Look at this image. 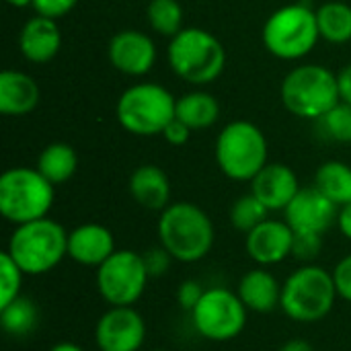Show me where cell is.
Segmentation results:
<instances>
[{
    "label": "cell",
    "instance_id": "1",
    "mask_svg": "<svg viewBox=\"0 0 351 351\" xmlns=\"http://www.w3.org/2000/svg\"><path fill=\"white\" fill-rule=\"evenodd\" d=\"M158 245L179 263H197L210 255L216 230L210 216L191 202L167 206L156 224Z\"/></svg>",
    "mask_w": 351,
    "mask_h": 351
},
{
    "label": "cell",
    "instance_id": "2",
    "mask_svg": "<svg viewBox=\"0 0 351 351\" xmlns=\"http://www.w3.org/2000/svg\"><path fill=\"white\" fill-rule=\"evenodd\" d=\"M6 253L25 276H45L68 257V232L47 216L25 222L14 226Z\"/></svg>",
    "mask_w": 351,
    "mask_h": 351
},
{
    "label": "cell",
    "instance_id": "3",
    "mask_svg": "<svg viewBox=\"0 0 351 351\" xmlns=\"http://www.w3.org/2000/svg\"><path fill=\"white\" fill-rule=\"evenodd\" d=\"M333 274L317 263L300 265L282 282V313L296 323H319L335 306Z\"/></svg>",
    "mask_w": 351,
    "mask_h": 351
},
{
    "label": "cell",
    "instance_id": "4",
    "mask_svg": "<svg viewBox=\"0 0 351 351\" xmlns=\"http://www.w3.org/2000/svg\"><path fill=\"white\" fill-rule=\"evenodd\" d=\"M167 58L171 70L181 80L195 86L214 82L226 66L222 43L210 31L199 27H183L171 37Z\"/></svg>",
    "mask_w": 351,
    "mask_h": 351
},
{
    "label": "cell",
    "instance_id": "5",
    "mask_svg": "<svg viewBox=\"0 0 351 351\" xmlns=\"http://www.w3.org/2000/svg\"><path fill=\"white\" fill-rule=\"evenodd\" d=\"M284 107L302 119H321L339 101L337 74L321 64H304L290 70L282 82Z\"/></svg>",
    "mask_w": 351,
    "mask_h": 351
},
{
    "label": "cell",
    "instance_id": "6",
    "mask_svg": "<svg viewBox=\"0 0 351 351\" xmlns=\"http://www.w3.org/2000/svg\"><path fill=\"white\" fill-rule=\"evenodd\" d=\"M265 49L280 60H300L308 56L321 39L317 10L298 2L274 10L261 33Z\"/></svg>",
    "mask_w": 351,
    "mask_h": 351
},
{
    "label": "cell",
    "instance_id": "7",
    "mask_svg": "<svg viewBox=\"0 0 351 351\" xmlns=\"http://www.w3.org/2000/svg\"><path fill=\"white\" fill-rule=\"evenodd\" d=\"M53 187L37 169H8L0 177V214L14 226L45 218L53 206Z\"/></svg>",
    "mask_w": 351,
    "mask_h": 351
},
{
    "label": "cell",
    "instance_id": "8",
    "mask_svg": "<svg viewBox=\"0 0 351 351\" xmlns=\"http://www.w3.org/2000/svg\"><path fill=\"white\" fill-rule=\"evenodd\" d=\"M177 99L156 82H138L125 88L117 101L119 125L134 136H158L175 119Z\"/></svg>",
    "mask_w": 351,
    "mask_h": 351
},
{
    "label": "cell",
    "instance_id": "9",
    "mask_svg": "<svg viewBox=\"0 0 351 351\" xmlns=\"http://www.w3.org/2000/svg\"><path fill=\"white\" fill-rule=\"evenodd\" d=\"M216 162L232 181H253L267 165V140L263 132L245 119L230 121L216 140Z\"/></svg>",
    "mask_w": 351,
    "mask_h": 351
},
{
    "label": "cell",
    "instance_id": "10",
    "mask_svg": "<svg viewBox=\"0 0 351 351\" xmlns=\"http://www.w3.org/2000/svg\"><path fill=\"white\" fill-rule=\"evenodd\" d=\"M148 282L144 255L130 249H117L97 267V290L109 306H134L146 292Z\"/></svg>",
    "mask_w": 351,
    "mask_h": 351
},
{
    "label": "cell",
    "instance_id": "11",
    "mask_svg": "<svg viewBox=\"0 0 351 351\" xmlns=\"http://www.w3.org/2000/svg\"><path fill=\"white\" fill-rule=\"evenodd\" d=\"M195 331L214 343L237 339L247 327V306L237 292L226 288H210L189 313Z\"/></svg>",
    "mask_w": 351,
    "mask_h": 351
},
{
    "label": "cell",
    "instance_id": "12",
    "mask_svg": "<svg viewBox=\"0 0 351 351\" xmlns=\"http://www.w3.org/2000/svg\"><path fill=\"white\" fill-rule=\"evenodd\" d=\"M146 341V323L134 306H109L95 325V343L101 351H140Z\"/></svg>",
    "mask_w": 351,
    "mask_h": 351
},
{
    "label": "cell",
    "instance_id": "13",
    "mask_svg": "<svg viewBox=\"0 0 351 351\" xmlns=\"http://www.w3.org/2000/svg\"><path fill=\"white\" fill-rule=\"evenodd\" d=\"M339 206L325 197L315 185L302 187L284 210V220L296 234H325L337 224Z\"/></svg>",
    "mask_w": 351,
    "mask_h": 351
},
{
    "label": "cell",
    "instance_id": "14",
    "mask_svg": "<svg viewBox=\"0 0 351 351\" xmlns=\"http://www.w3.org/2000/svg\"><path fill=\"white\" fill-rule=\"evenodd\" d=\"M107 56L111 66L121 74L144 76L156 62V45L146 33L138 29H123L111 37Z\"/></svg>",
    "mask_w": 351,
    "mask_h": 351
},
{
    "label": "cell",
    "instance_id": "15",
    "mask_svg": "<svg viewBox=\"0 0 351 351\" xmlns=\"http://www.w3.org/2000/svg\"><path fill=\"white\" fill-rule=\"evenodd\" d=\"M245 249L251 261L261 267H274L292 257L294 230L286 220H265L245 234Z\"/></svg>",
    "mask_w": 351,
    "mask_h": 351
},
{
    "label": "cell",
    "instance_id": "16",
    "mask_svg": "<svg viewBox=\"0 0 351 351\" xmlns=\"http://www.w3.org/2000/svg\"><path fill=\"white\" fill-rule=\"evenodd\" d=\"M300 189L296 173L282 162H267L251 181V193L269 212H284Z\"/></svg>",
    "mask_w": 351,
    "mask_h": 351
},
{
    "label": "cell",
    "instance_id": "17",
    "mask_svg": "<svg viewBox=\"0 0 351 351\" xmlns=\"http://www.w3.org/2000/svg\"><path fill=\"white\" fill-rule=\"evenodd\" d=\"M115 251V237L103 224L86 222L68 232V257L78 265L97 269Z\"/></svg>",
    "mask_w": 351,
    "mask_h": 351
},
{
    "label": "cell",
    "instance_id": "18",
    "mask_svg": "<svg viewBox=\"0 0 351 351\" xmlns=\"http://www.w3.org/2000/svg\"><path fill=\"white\" fill-rule=\"evenodd\" d=\"M60 47L62 35L53 19L35 14L23 25L19 33V49L31 64H47L58 56Z\"/></svg>",
    "mask_w": 351,
    "mask_h": 351
},
{
    "label": "cell",
    "instance_id": "19",
    "mask_svg": "<svg viewBox=\"0 0 351 351\" xmlns=\"http://www.w3.org/2000/svg\"><path fill=\"white\" fill-rule=\"evenodd\" d=\"M237 294L251 313L267 315L280 308L282 284L267 267H255L247 271L237 286Z\"/></svg>",
    "mask_w": 351,
    "mask_h": 351
},
{
    "label": "cell",
    "instance_id": "20",
    "mask_svg": "<svg viewBox=\"0 0 351 351\" xmlns=\"http://www.w3.org/2000/svg\"><path fill=\"white\" fill-rule=\"evenodd\" d=\"M130 195L138 206L150 212H162L171 206V181L169 175L156 165H140L130 175Z\"/></svg>",
    "mask_w": 351,
    "mask_h": 351
},
{
    "label": "cell",
    "instance_id": "21",
    "mask_svg": "<svg viewBox=\"0 0 351 351\" xmlns=\"http://www.w3.org/2000/svg\"><path fill=\"white\" fill-rule=\"evenodd\" d=\"M39 103V86L33 76L21 70L0 72V113L21 117L31 113Z\"/></svg>",
    "mask_w": 351,
    "mask_h": 351
},
{
    "label": "cell",
    "instance_id": "22",
    "mask_svg": "<svg viewBox=\"0 0 351 351\" xmlns=\"http://www.w3.org/2000/svg\"><path fill=\"white\" fill-rule=\"evenodd\" d=\"M175 117L181 119L191 132L208 130L220 117V105L214 95L206 90H191L177 99Z\"/></svg>",
    "mask_w": 351,
    "mask_h": 351
},
{
    "label": "cell",
    "instance_id": "23",
    "mask_svg": "<svg viewBox=\"0 0 351 351\" xmlns=\"http://www.w3.org/2000/svg\"><path fill=\"white\" fill-rule=\"evenodd\" d=\"M76 169H78L76 150L66 142L47 144L37 158V171L51 185H62V183L70 181L74 177Z\"/></svg>",
    "mask_w": 351,
    "mask_h": 351
},
{
    "label": "cell",
    "instance_id": "24",
    "mask_svg": "<svg viewBox=\"0 0 351 351\" xmlns=\"http://www.w3.org/2000/svg\"><path fill=\"white\" fill-rule=\"evenodd\" d=\"M315 187L335 206L351 202V167L341 160H327L317 169Z\"/></svg>",
    "mask_w": 351,
    "mask_h": 351
},
{
    "label": "cell",
    "instance_id": "25",
    "mask_svg": "<svg viewBox=\"0 0 351 351\" xmlns=\"http://www.w3.org/2000/svg\"><path fill=\"white\" fill-rule=\"evenodd\" d=\"M317 25L321 39L329 43H346L351 39V6L339 0L325 2L317 8Z\"/></svg>",
    "mask_w": 351,
    "mask_h": 351
},
{
    "label": "cell",
    "instance_id": "26",
    "mask_svg": "<svg viewBox=\"0 0 351 351\" xmlns=\"http://www.w3.org/2000/svg\"><path fill=\"white\" fill-rule=\"evenodd\" d=\"M0 325L4 333L12 337H27L39 325V308L31 298L21 294L12 302L0 306Z\"/></svg>",
    "mask_w": 351,
    "mask_h": 351
},
{
    "label": "cell",
    "instance_id": "27",
    "mask_svg": "<svg viewBox=\"0 0 351 351\" xmlns=\"http://www.w3.org/2000/svg\"><path fill=\"white\" fill-rule=\"evenodd\" d=\"M146 19L152 31L162 37H175L183 29V8L177 0H150Z\"/></svg>",
    "mask_w": 351,
    "mask_h": 351
},
{
    "label": "cell",
    "instance_id": "28",
    "mask_svg": "<svg viewBox=\"0 0 351 351\" xmlns=\"http://www.w3.org/2000/svg\"><path fill=\"white\" fill-rule=\"evenodd\" d=\"M267 214L269 210L253 195V193H247V195H241L232 206H230V224L241 230V232H251L253 228H257L261 222L267 220Z\"/></svg>",
    "mask_w": 351,
    "mask_h": 351
},
{
    "label": "cell",
    "instance_id": "29",
    "mask_svg": "<svg viewBox=\"0 0 351 351\" xmlns=\"http://www.w3.org/2000/svg\"><path fill=\"white\" fill-rule=\"evenodd\" d=\"M319 130L325 134V138L339 142V144H351V105L339 101L331 111H327L321 119H317Z\"/></svg>",
    "mask_w": 351,
    "mask_h": 351
},
{
    "label": "cell",
    "instance_id": "30",
    "mask_svg": "<svg viewBox=\"0 0 351 351\" xmlns=\"http://www.w3.org/2000/svg\"><path fill=\"white\" fill-rule=\"evenodd\" d=\"M23 278H25V274L16 265V261L6 251L0 253V306L8 304L21 296Z\"/></svg>",
    "mask_w": 351,
    "mask_h": 351
},
{
    "label": "cell",
    "instance_id": "31",
    "mask_svg": "<svg viewBox=\"0 0 351 351\" xmlns=\"http://www.w3.org/2000/svg\"><path fill=\"white\" fill-rule=\"evenodd\" d=\"M323 251V237L321 234H296L294 232V247L292 257L298 259L302 265L313 263Z\"/></svg>",
    "mask_w": 351,
    "mask_h": 351
},
{
    "label": "cell",
    "instance_id": "32",
    "mask_svg": "<svg viewBox=\"0 0 351 351\" xmlns=\"http://www.w3.org/2000/svg\"><path fill=\"white\" fill-rule=\"evenodd\" d=\"M204 292H206V290L202 288V284H199L197 280H185V282H181V284L177 286L175 298H177V304H179L183 311L191 313V311L195 308V304L202 300Z\"/></svg>",
    "mask_w": 351,
    "mask_h": 351
},
{
    "label": "cell",
    "instance_id": "33",
    "mask_svg": "<svg viewBox=\"0 0 351 351\" xmlns=\"http://www.w3.org/2000/svg\"><path fill=\"white\" fill-rule=\"evenodd\" d=\"M76 4L78 0H33V10L41 16L58 21L66 16Z\"/></svg>",
    "mask_w": 351,
    "mask_h": 351
},
{
    "label": "cell",
    "instance_id": "34",
    "mask_svg": "<svg viewBox=\"0 0 351 351\" xmlns=\"http://www.w3.org/2000/svg\"><path fill=\"white\" fill-rule=\"evenodd\" d=\"M144 255V261H146V269H148V274H150V278H158V276H162V274H167L169 271V267H171V263L175 261L160 245L158 247H154V249H150V251H146V253H142Z\"/></svg>",
    "mask_w": 351,
    "mask_h": 351
},
{
    "label": "cell",
    "instance_id": "35",
    "mask_svg": "<svg viewBox=\"0 0 351 351\" xmlns=\"http://www.w3.org/2000/svg\"><path fill=\"white\" fill-rule=\"evenodd\" d=\"M331 274L335 280L337 296L346 302H351V255L343 257Z\"/></svg>",
    "mask_w": 351,
    "mask_h": 351
},
{
    "label": "cell",
    "instance_id": "36",
    "mask_svg": "<svg viewBox=\"0 0 351 351\" xmlns=\"http://www.w3.org/2000/svg\"><path fill=\"white\" fill-rule=\"evenodd\" d=\"M162 136H165V140L171 144V146H183L187 140H189V136H191V130L181 121V119H173L167 128H165V132H162Z\"/></svg>",
    "mask_w": 351,
    "mask_h": 351
},
{
    "label": "cell",
    "instance_id": "37",
    "mask_svg": "<svg viewBox=\"0 0 351 351\" xmlns=\"http://www.w3.org/2000/svg\"><path fill=\"white\" fill-rule=\"evenodd\" d=\"M337 84H339V97H341V101L351 105V64H348L337 74Z\"/></svg>",
    "mask_w": 351,
    "mask_h": 351
},
{
    "label": "cell",
    "instance_id": "38",
    "mask_svg": "<svg viewBox=\"0 0 351 351\" xmlns=\"http://www.w3.org/2000/svg\"><path fill=\"white\" fill-rule=\"evenodd\" d=\"M337 228L346 239L351 241V202L339 208V212H337Z\"/></svg>",
    "mask_w": 351,
    "mask_h": 351
},
{
    "label": "cell",
    "instance_id": "39",
    "mask_svg": "<svg viewBox=\"0 0 351 351\" xmlns=\"http://www.w3.org/2000/svg\"><path fill=\"white\" fill-rule=\"evenodd\" d=\"M278 351H315V348H313V343H308L304 339H290Z\"/></svg>",
    "mask_w": 351,
    "mask_h": 351
},
{
    "label": "cell",
    "instance_id": "40",
    "mask_svg": "<svg viewBox=\"0 0 351 351\" xmlns=\"http://www.w3.org/2000/svg\"><path fill=\"white\" fill-rule=\"evenodd\" d=\"M47 351H84L80 346L72 343V341H60L56 346H51Z\"/></svg>",
    "mask_w": 351,
    "mask_h": 351
},
{
    "label": "cell",
    "instance_id": "41",
    "mask_svg": "<svg viewBox=\"0 0 351 351\" xmlns=\"http://www.w3.org/2000/svg\"><path fill=\"white\" fill-rule=\"evenodd\" d=\"M10 6L14 8H25V6H33V0H6Z\"/></svg>",
    "mask_w": 351,
    "mask_h": 351
},
{
    "label": "cell",
    "instance_id": "42",
    "mask_svg": "<svg viewBox=\"0 0 351 351\" xmlns=\"http://www.w3.org/2000/svg\"><path fill=\"white\" fill-rule=\"evenodd\" d=\"M152 351H169V350H152Z\"/></svg>",
    "mask_w": 351,
    "mask_h": 351
}]
</instances>
